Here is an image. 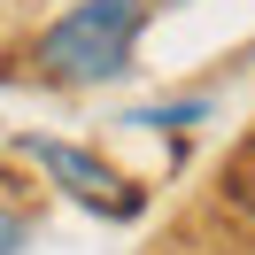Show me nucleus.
<instances>
[{"label": "nucleus", "instance_id": "f03ea898", "mask_svg": "<svg viewBox=\"0 0 255 255\" xmlns=\"http://www.w3.org/2000/svg\"><path fill=\"white\" fill-rule=\"evenodd\" d=\"M23 155H31L47 178H62V193H70V201L101 209V217H139V193H131V186H124V178H116L101 155H85V147H70V139H23Z\"/></svg>", "mask_w": 255, "mask_h": 255}, {"label": "nucleus", "instance_id": "f257e3e1", "mask_svg": "<svg viewBox=\"0 0 255 255\" xmlns=\"http://www.w3.org/2000/svg\"><path fill=\"white\" fill-rule=\"evenodd\" d=\"M139 31H147V0H78L70 16H54L39 31L31 62L54 85H109L131 70Z\"/></svg>", "mask_w": 255, "mask_h": 255}, {"label": "nucleus", "instance_id": "7ed1b4c3", "mask_svg": "<svg viewBox=\"0 0 255 255\" xmlns=\"http://www.w3.org/2000/svg\"><path fill=\"white\" fill-rule=\"evenodd\" d=\"M23 240H31V217L23 209H0V255H23Z\"/></svg>", "mask_w": 255, "mask_h": 255}, {"label": "nucleus", "instance_id": "20e7f679", "mask_svg": "<svg viewBox=\"0 0 255 255\" xmlns=\"http://www.w3.org/2000/svg\"><path fill=\"white\" fill-rule=\"evenodd\" d=\"M201 116V101H170V109H139L131 124H193Z\"/></svg>", "mask_w": 255, "mask_h": 255}]
</instances>
